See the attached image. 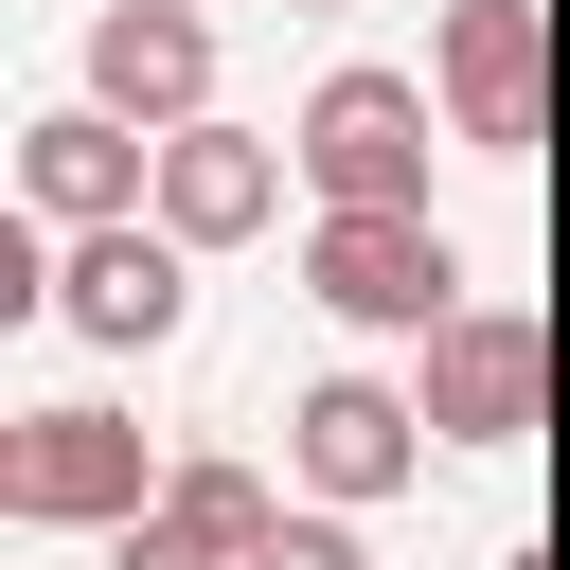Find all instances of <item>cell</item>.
<instances>
[{"label":"cell","instance_id":"4","mask_svg":"<svg viewBox=\"0 0 570 570\" xmlns=\"http://www.w3.org/2000/svg\"><path fill=\"white\" fill-rule=\"evenodd\" d=\"M428 428L517 445V428H534V321H445V338H428Z\"/></svg>","mask_w":570,"mask_h":570},{"label":"cell","instance_id":"12","mask_svg":"<svg viewBox=\"0 0 570 570\" xmlns=\"http://www.w3.org/2000/svg\"><path fill=\"white\" fill-rule=\"evenodd\" d=\"M249 570H356V534H321V517H267V552Z\"/></svg>","mask_w":570,"mask_h":570},{"label":"cell","instance_id":"5","mask_svg":"<svg viewBox=\"0 0 570 570\" xmlns=\"http://www.w3.org/2000/svg\"><path fill=\"white\" fill-rule=\"evenodd\" d=\"M214 552H232V570L267 552V481H249V463H196V481L142 499V534H125V570H214Z\"/></svg>","mask_w":570,"mask_h":570},{"label":"cell","instance_id":"1","mask_svg":"<svg viewBox=\"0 0 570 570\" xmlns=\"http://www.w3.org/2000/svg\"><path fill=\"white\" fill-rule=\"evenodd\" d=\"M303 160L338 178V214H410V160H428V89H392V71H338V89L303 107Z\"/></svg>","mask_w":570,"mask_h":570},{"label":"cell","instance_id":"7","mask_svg":"<svg viewBox=\"0 0 570 570\" xmlns=\"http://www.w3.org/2000/svg\"><path fill=\"white\" fill-rule=\"evenodd\" d=\"M445 89H463V125H481V142H534V0H463Z\"/></svg>","mask_w":570,"mask_h":570},{"label":"cell","instance_id":"3","mask_svg":"<svg viewBox=\"0 0 570 570\" xmlns=\"http://www.w3.org/2000/svg\"><path fill=\"white\" fill-rule=\"evenodd\" d=\"M0 499H18V517H107V499H142V428H107V410H36L18 463H0Z\"/></svg>","mask_w":570,"mask_h":570},{"label":"cell","instance_id":"6","mask_svg":"<svg viewBox=\"0 0 570 570\" xmlns=\"http://www.w3.org/2000/svg\"><path fill=\"white\" fill-rule=\"evenodd\" d=\"M89 71H107V107H160V125H196V89H214V36H196L178 0H125V18L89 36Z\"/></svg>","mask_w":570,"mask_h":570},{"label":"cell","instance_id":"2","mask_svg":"<svg viewBox=\"0 0 570 570\" xmlns=\"http://www.w3.org/2000/svg\"><path fill=\"white\" fill-rule=\"evenodd\" d=\"M321 303L338 321H445V232L428 214H338L321 232Z\"/></svg>","mask_w":570,"mask_h":570},{"label":"cell","instance_id":"11","mask_svg":"<svg viewBox=\"0 0 570 570\" xmlns=\"http://www.w3.org/2000/svg\"><path fill=\"white\" fill-rule=\"evenodd\" d=\"M36 196H53V214H107V196H125V142H107V125H36Z\"/></svg>","mask_w":570,"mask_h":570},{"label":"cell","instance_id":"8","mask_svg":"<svg viewBox=\"0 0 570 570\" xmlns=\"http://www.w3.org/2000/svg\"><path fill=\"white\" fill-rule=\"evenodd\" d=\"M160 214H178V232H249V214H267V142H232V125H178V160H160Z\"/></svg>","mask_w":570,"mask_h":570},{"label":"cell","instance_id":"10","mask_svg":"<svg viewBox=\"0 0 570 570\" xmlns=\"http://www.w3.org/2000/svg\"><path fill=\"white\" fill-rule=\"evenodd\" d=\"M303 463H321V481H338V499H374V481H392V463H410V410H392V392H356V374H338V392H303Z\"/></svg>","mask_w":570,"mask_h":570},{"label":"cell","instance_id":"9","mask_svg":"<svg viewBox=\"0 0 570 570\" xmlns=\"http://www.w3.org/2000/svg\"><path fill=\"white\" fill-rule=\"evenodd\" d=\"M71 321H89V338H160V321H178V249H160V232H107V249L71 267Z\"/></svg>","mask_w":570,"mask_h":570}]
</instances>
